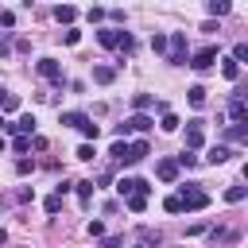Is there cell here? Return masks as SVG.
<instances>
[{"label":"cell","mask_w":248,"mask_h":248,"mask_svg":"<svg viewBox=\"0 0 248 248\" xmlns=\"http://www.w3.org/2000/svg\"><path fill=\"white\" fill-rule=\"evenodd\" d=\"M178 202H182L186 213H194V209H205V205H209V194L202 190V182H186L182 194H178Z\"/></svg>","instance_id":"1"},{"label":"cell","mask_w":248,"mask_h":248,"mask_svg":"<svg viewBox=\"0 0 248 248\" xmlns=\"http://www.w3.org/2000/svg\"><path fill=\"white\" fill-rule=\"evenodd\" d=\"M190 50H186V31H170L167 35V62L170 66H186Z\"/></svg>","instance_id":"2"},{"label":"cell","mask_w":248,"mask_h":248,"mask_svg":"<svg viewBox=\"0 0 248 248\" xmlns=\"http://www.w3.org/2000/svg\"><path fill=\"white\" fill-rule=\"evenodd\" d=\"M35 70H39V78H46L54 89H66L70 85V78L62 74V66H58V58H39L35 62Z\"/></svg>","instance_id":"3"},{"label":"cell","mask_w":248,"mask_h":248,"mask_svg":"<svg viewBox=\"0 0 248 248\" xmlns=\"http://www.w3.org/2000/svg\"><path fill=\"white\" fill-rule=\"evenodd\" d=\"M229 124H248V105H244V89H232L229 93Z\"/></svg>","instance_id":"4"},{"label":"cell","mask_w":248,"mask_h":248,"mask_svg":"<svg viewBox=\"0 0 248 248\" xmlns=\"http://www.w3.org/2000/svg\"><path fill=\"white\" fill-rule=\"evenodd\" d=\"M116 194L120 198H132V194H151V182L147 178H132V174H124V178H116Z\"/></svg>","instance_id":"5"},{"label":"cell","mask_w":248,"mask_h":248,"mask_svg":"<svg viewBox=\"0 0 248 248\" xmlns=\"http://www.w3.org/2000/svg\"><path fill=\"white\" fill-rule=\"evenodd\" d=\"M186 62H190L194 70H209V66L217 62V46H202V50H198V54H190Z\"/></svg>","instance_id":"6"},{"label":"cell","mask_w":248,"mask_h":248,"mask_svg":"<svg viewBox=\"0 0 248 248\" xmlns=\"http://www.w3.org/2000/svg\"><path fill=\"white\" fill-rule=\"evenodd\" d=\"M124 124H128V132H151L155 128V116L151 112H132Z\"/></svg>","instance_id":"7"},{"label":"cell","mask_w":248,"mask_h":248,"mask_svg":"<svg viewBox=\"0 0 248 248\" xmlns=\"http://www.w3.org/2000/svg\"><path fill=\"white\" fill-rule=\"evenodd\" d=\"M120 35H124L120 27H101V31H97V43L108 46V50H116V46H120Z\"/></svg>","instance_id":"8"},{"label":"cell","mask_w":248,"mask_h":248,"mask_svg":"<svg viewBox=\"0 0 248 248\" xmlns=\"http://www.w3.org/2000/svg\"><path fill=\"white\" fill-rule=\"evenodd\" d=\"M35 124H39V120H35L31 112H23L16 124H8V132H16V136H35Z\"/></svg>","instance_id":"9"},{"label":"cell","mask_w":248,"mask_h":248,"mask_svg":"<svg viewBox=\"0 0 248 248\" xmlns=\"http://www.w3.org/2000/svg\"><path fill=\"white\" fill-rule=\"evenodd\" d=\"M155 174H159V182H174L178 178V163L174 159H159L155 163Z\"/></svg>","instance_id":"10"},{"label":"cell","mask_w":248,"mask_h":248,"mask_svg":"<svg viewBox=\"0 0 248 248\" xmlns=\"http://www.w3.org/2000/svg\"><path fill=\"white\" fill-rule=\"evenodd\" d=\"M151 155V143L147 140H132L128 143V163H140V159H147Z\"/></svg>","instance_id":"11"},{"label":"cell","mask_w":248,"mask_h":248,"mask_svg":"<svg viewBox=\"0 0 248 248\" xmlns=\"http://www.w3.org/2000/svg\"><path fill=\"white\" fill-rule=\"evenodd\" d=\"M229 159H232V151H229L225 143H213V147L205 151V163H209V167H217V163H229Z\"/></svg>","instance_id":"12"},{"label":"cell","mask_w":248,"mask_h":248,"mask_svg":"<svg viewBox=\"0 0 248 248\" xmlns=\"http://www.w3.org/2000/svg\"><path fill=\"white\" fill-rule=\"evenodd\" d=\"M140 244H143V248H159V244H163V232L151 229V225H140Z\"/></svg>","instance_id":"13"},{"label":"cell","mask_w":248,"mask_h":248,"mask_svg":"<svg viewBox=\"0 0 248 248\" xmlns=\"http://www.w3.org/2000/svg\"><path fill=\"white\" fill-rule=\"evenodd\" d=\"M93 81L97 85H112L116 81V66H93Z\"/></svg>","instance_id":"14"},{"label":"cell","mask_w":248,"mask_h":248,"mask_svg":"<svg viewBox=\"0 0 248 248\" xmlns=\"http://www.w3.org/2000/svg\"><path fill=\"white\" fill-rule=\"evenodd\" d=\"M221 136H225L229 143H244V140H248V124H229Z\"/></svg>","instance_id":"15"},{"label":"cell","mask_w":248,"mask_h":248,"mask_svg":"<svg viewBox=\"0 0 248 248\" xmlns=\"http://www.w3.org/2000/svg\"><path fill=\"white\" fill-rule=\"evenodd\" d=\"M54 19H58V23H66V27H70V23H74V19H78V8H74V4H58V8H54Z\"/></svg>","instance_id":"16"},{"label":"cell","mask_w":248,"mask_h":248,"mask_svg":"<svg viewBox=\"0 0 248 248\" xmlns=\"http://www.w3.org/2000/svg\"><path fill=\"white\" fill-rule=\"evenodd\" d=\"M132 108H136V112H151V108H155V97H151V93H136V97H132Z\"/></svg>","instance_id":"17"},{"label":"cell","mask_w":248,"mask_h":248,"mask_svg":"<svg viewBox=\"0 0 248 248\" xmlns=\"http://www.w3.org/2000/svg\"><path fill=\"white\" fill-rule=\"evenodd\" d=\"M205 143V132L202 128H186V151H198Z\"/></svg>","instance_id":"18"},{"label":"cell","mask_w":248,"mask_h":248,"mask_svg":"<svg viewBox=\"0 0 248 248\" xmlns=\"http://www.w3.org/2000/svg\"><path fill=\"white\" fill-rule=\"evenodd\" d=\"M74 190H78L81 205H89V202H93V190H97V186H93V178H85V182H74Z\"/></svg>","instance_id":"19"},{"label":"cell","mask_w":248,"mask_h":248,"mask_svg":"<svg viewBox=\"0 0 248 248\" xmlns=\"http://www.w3.org/2000/svg\"><path fill=\"white\" fill-rule=\"evenodd\" d=\"M205 12L221 19V16H229V12H232V4H229V0H209V4H205Z\"/></svg>","instance_id":"20"},{"label":"cell","mask_w":248,"mask_h":248,"mask_svg":"<svg viewBox=\"0 0 248 248\" xmlns=\"http://www.w3.org/2000/svg\"><path fill=\"white\" fill-rule=\"evenodd\" d=\"M186 101H190L194 108H202V105H205V85H190V89H186Z\"/></svg>","instance_id":"21"},{"label":"cell","mask_w":248,"mask_h":248,"mask_svg":"<svg viewBox=\"0 0 248 248\" xmlns=\"http://www.w3.org/2000/svg\"><path fill=\"white\" fill-rule=\"evenodd\" d=\"M89 116L85 112H58V124H70V128H81Z\"/></svg>","instance_id":"22"},{"label":"cell","mask_w":248,"mask_h":248,"mask_svg":"<svg viewBox=\"0 0 248 248\" xmlns=\"http://www.w3.org/2000/svg\"><path fill=\"white\" fill-rule=\"evenodd\" d=\"M217 62H221V74H225L229 81H236V78H240V66H236L232 58H217Z\"/></svg>","instance_id":"23"},{"label":"cell","mask_w":248,"mask_h":248,"mask_svg":"<svg viewBox=\"0 0 248 248\" xmlns=\"http://www.w3.org/2000/svg\"><path fill=\"white\" fill-rule=\"evenodd\" d=\"M178 124H182V120H178L170 108H167V112H163V120H159V128H163V132H178Z\"/></svg>","instance_id":"24"},{"label":"cell","mask_w":248,"mask_h":248,"mask_svg":"<svg viewBox=\"0 0 248 248\" xmlns=\"http://www.w3.org/2000/svg\"><path fill=\"white\" fill-rule=\"evenodd\" d=\"M244 198H248V186H229V190H225V202H232V205L244 202Z\"/></svg>","instance_id":"25"},{"label":"cell","mask_w":248,"mask_h":248,"mask_svg":"<svg viewBox=\"0 0 248 248\" xmlns=\"http://www.w3.org/2000/svg\"><path fill=\"white\" fill-rule=\"evenodd\" d=\"M124 205H128L132 213H143V209H147V198H143V194H132V198H124Z\"/></svg>","instance_id":"26"},{"label":"cell","mask_w":248,"mask_h":248,"mask_svg":"<svg viewBox=\"0 0 248 248\" xmlns=\"http://www.w3.org/2000/svg\"><path fill=\"white\" fill-rule=\"evenodd\" d=\"M151 50L167 58V35H163V31H155V35H151Z\"/></svg>","instance_id":"27"},{"label":"cell","mask_w":248,"mask_h":248,"mask_svg":"<svg viewBox=\"0 0 248 248\" xmlns=\"http://www.w3.org/2000/svg\"><path fill=\"white\" fill-rule=\"evenodd\" d=\"M78 132H81L85 140H97V136H101V124H93V116H89V120H85V124H81Z\"/></svg>","instance_id":"28"},{"label":"cell","mask_w":248,"mask_h":248,"mask_svg":"<svg viewBox=\"0 0 248 248\" xmlns=\"http://www.w3.org/2000/svg\"><path fill=\"white\" fill-rule=\"evenodd\" d=\"M174 163H178V170H182V167H186V170H190V167H198V155H194V151H186V147H182V155H178V159H174Z\"/></svg>","instance_id":"29"},{"label":"cell","mask_w":248,"mask_h":248,"mask_svg":"<svg viewBox=\"0 0 248 248\" xmlns=\"http://www.w3.org/2000/svg\"><path fill=\"white\" fill-rule=\"evenodd\" d=\"M105 19H112V27H120V23H128V16H124V8H108V12H105Z\"/></svg>","instance_id":"30"},{"label":"cell","mask_w":248,"mask_h":248,"mask_svg":"<svg viewBox=\"0 0 248 248\" xmlns=\"http://www.w3.org/2000/svg\"><path fill=\"white\" fill-rule=\"evenodd\" d=\"M229 58H232V62H236V66H240V62H248V43H236V46H232V54H229Z\"/></svg>","instance_id":"31"},{"label":"cell","mask_w":248,"mask_h":248,"mask_svg":"<svg viewBox=\"0 0 248 248\" xmlns=\"http://www.w3.org/2000/svg\"><path fill=\"white\" fill-rule=\"evenodd\" d=\"M0 27L12 35V31H16V12H0Z\"/></svg>","instance_id":"32"},{"label":"cell","mask_w":248,"mask_h":248,"mask_svg":"<svg viewBox=\"0 0 248 248\" xmlns=\"http://www.w3.org/2000/svg\"><path fill=\"white\" fill-rule=\"evenodd\" d=\"M12 151H19V155L31 151V136H16V140H12Z\"/></svg>","instance_id":"33"},{"label":"cell","mask_w":248,"mask_h":248,"mask_svg":"<svg viewBox=\"0 0 248 248\" xmlns=\"http://www.w3.org/2000/svg\"><path fill=\"white\" fill-rule=\"evenodd\" d=\"M16 202H19V205L35 202V190H31V186H19V190H16Z\"/></svg>","instance_id":"34"},{"label":"cell","mask_w":248,"mask_h":248,"mask_svg":"<svg viewBox=\"0 0 248 248\" xmlns=\"http://www.w3.org/2000/svg\"><path fill=\"white\" fill-rule=\"evenodd\" d=\"M163 209H167V213H182V202H178V194L163 198Z\"/></svg>","instance_id":"35"},{"label":"cell","mask_w":248,"mask_h":248,"mask_svg":"<svg viewBox=\"0 0 248 248\" xmlns=\"http://www.w3.org/2000/svg\"><path fill=\"white\" fill-rule=\"evenodd\" d=\"M16 108H19V97H16V93H8V97H4V105H0V112H16Z\"/></svg>","instance_id":"36"},{"label":"cell","mask_w":248,"mask_h":248,"mask_svg":"<svg viewBox=\"0 0 248 248\" xmlns=\"http://www.w3.org/2000/svg\"><path fill=\"white\" fill-rule=\"evenodd\" d=\"M43 209H46V213H58V209H62V198H58V194H50V198L43 202Z\"/></svg>","instance_id":"37"},{"label":"cell","mask_w":248,"mask_h":248,"mask_svg":"<svg viewBox=\"0 0 248 248\" xmlns=\"http://www.w3.org/2000/svg\"><path fill=\"white\" fill-rule=\"evenodd\" d=\"M62 39H66V46H78V43H81V31H74V27H66V35H62Z\"/></svg>","instance_id":"38"},{"label":"cell","mask_w":248,"mask_h":248,"mask_svg":"<svg viewBox=\"0 0 248 248\" xmlns=\"http://www.w3.org/2000/svg\"><path fill=\"white\" fill-rule=\"evenodd\" d=\"M93 155H97V147H93V143H81V147H78V159H85V163H89Z\"/></svg>","instance_id":"39"},{"label":"cell","mask_w":248,"mask_h":248,"mask_svg":"<svg viewBox=\"0 0 248 248\" xmlns=\"http://www.w3.org/2000/svg\"><path fill=\"white\" fill-rule=\"evenodd\" d=\"M4 54H12V35H8V31H0V58H4Z\"/></svg>","instance_id":"40"},{"label":"cell","mask_w":248,"mask_h":248,"mask_svg":"<svg viewBox=\"0 0 248 248\" xmlns=\"http://www.w3.org/2000/svg\"><path fill=\"white\" fill-rule=\"evenodd\" d=\"M85 19H89V23H101V19H105V8H89Z\"/></svg>","instance_id":"41"},{"label":"cell","mask_w":248,"mask_h":248,"mask_svg":"<svg viewBox=\"0 0 248 248\" xmlns=\"http://www.w3.org/2000/svg\"><path fill=\"white\" fill-rule=\"evenodd\" d=\"M12 50H16V54H27V50H31V39H16Z\"/></svg>","instance_id":"42"},{"label":"cell","mask_w":248,"mask_h":248,"mask_svg":"<svg viewBox=\"0 0 248 248\" xmlns=\"http://www.w3.org/2000/svg\"><path fill=\"white\" fill-rule=\"evenodd\" d=\"M31 170H35L31 159H19V163H16V174H31Z\"/></svg>","instance_id":"43"},{"label":"cell","mask_w":248,"mask_h":248,"mask_svg":"<svg viewBox=\"0 0 248 248\" xmlns=\"http://www.w3.org/2000/svg\"><path fill=\"white\" fill-rule=\"evenodd\" d=\"M89 236L101 240V236H105V225H101V221H89Z\"/></svg>","instance_id":"44"},{"label":"cell","mask_w":248,"mask_h":248,"mask_svg":"<svg viewBox=\"0 0 248 248\" xmlns=\"http://www.w3.org/2000/svg\"><path fill=\"white\" fill-rule=\"evenodd\" d=\"M202 232H209V225H205V221H198V225H190V229H186V236H202Z\"/></svg>","instance_id":"45"},{"label":"cell","mask_w":248,"mask_h":248,"mask_svg":"<svg viewBox=\"0 0 248 248\" xmlns=\"http://www.w3.org/2000/svg\"><path fill=\"white\" fill-rule=\"evenodd\" d=\"M124 236H101V248H120Z\"/></svg>","instance_id":"46"},{"label":"cell","mask_w":248,"mask_h":248,"mask_svg":"<svg viewBox=\"0 0 248 248\" xmlns=\"http://www.w3.org/2000/svg\"><path fill=\"white\" fill-rule=\"evenodd\" d=\"M70 190H74V182H66V178H62L58 186H54V194H58V198H62V194H70Z\"/></svg>","instance_id":"47"},{"label":"cell","mask_w":248,"mask_h":248,"mask_svg":"<svg viewBox=\"0 0 248 248\" xmlns=\"http://www.w3.org/2000/svg\"><path fill=\"white\" fill-rule=\"evenodd\" d=\"M0 132H8V120H4V116H0Z\"/></svg>","instance_id":"48"},{"label":"cell","mask_w":248,"mask_h":248,"mask_svg":"<svg viewBox=\"0 0 248 248\" xmlns=\"http://www.w3.org/2000/svg\"><path fill=\"white\" fill-rule=\"evenodd\" d=\"M4 97H8V89H0V105H4Z\"/></svg>","instance_id":"49"},{"label":"cell","mask_w":248,"mask_h":248,"mask_svg":"<svg viewBox=\"0 0 248 248\" xmlns=\"http://www.w3.org/2000/svg\"><path fill=\"white\" fill-rule=\"evenodd\" d=\"M0 151H4V136H0Z\"/></svg>","instance_id":"50"},{"label":"cell","mask_w":248,"mask_h":248,"mask_svg":"<svg viewBox=\"0 0 248 248\" xmlns=\"http://www.w3.org/2000/svg\"><path fill=\"white\" fill-rule=\"evenodd\" d=\"M136 248H143V244H136Z\"/></svg>","instance_id":"51"},{"label":"cell","mask_w":248,"mask_h":248,"mask_svg":"<svg viewBox=\"0 0 248 248\" xmlns=\"http://www.w3.org/2000/svg\"><path fill=\"white\" fill-rule=\"evenodd\" d=\"M0 12H4V8H0Z\"/></svg>","instance_id":"52"}]
</instances>
